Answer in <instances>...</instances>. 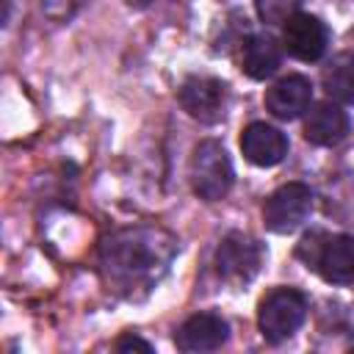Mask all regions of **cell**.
Wrapping results in <instances>:
<instances>
[{
    "label": "cell",
    "mask_w": 354,
    "mask_h": 354,
    "mask_svg": "<svg viewBox=\"0 0 354 354\" xmlns=\"http://www.w3.org/2000/svg\"><path fill=\"white\" fill-rule=\"evenodd\" d=\"M296 254L307 268H315L329 285H354V238L310 232L299 243Z\"/></svg>",
    "instance_id": "obj_2"
},
{
    "label": "cell",
    "mask_w": 354,
    "mask_h": 354,
    "mask_svg": "<svg viewBox=\"0 0 354 354\" xmlns=\"http://www.w3.org/2000/svg\"><path fill=\"white\" fill-rule=\"evenodd\" d=\"M348 136V113L332 102H315L304 119V138L315 147H335Z\"/></svg>",
    "instance_id": "obj_12"
},
{
    "label": "cell",
    "mask_w": 354,
    "mask_h": 354,
    "mask_svg": "<svg viewBox=\"0 0 354 354\" xmlns=\"http://www.w3.org/2000/svg\"><path fill=\"white\" fill-rule=\"evenodd\" d=\"M241 152L249 163L254 166H277L288 155V138L282 130L266 124V122H252L241 133Z\"/></svg>",
    "instance_id": "obj_10"
},
{
    "label": "cell",
    "mask_w": 354,
    "mask_h": 354,
    "mask_svg": "<svg viewBox=\"0 0 354 354\" xmlns=\"http://www.w3.org/2000/svg\"><path fill=\"white\" fill-rule=\"evenodd\" d=\"M188 177H191V188L199 199H205V202L224 199L232 188V180H235L232 160H230L224 144L216 138L199 141L194 147V155H191Z\"/></svg>",
    "instance_id": "obj_3"
},
{
    "label": "cell",
    "mask_w": 354,
    "mask_h": 354,
    "mask_svg": "<svg viewBox=\"0 0 354 354\" xmlns=\"http://www.w3.org/2000/svg\"><path fill=\"white\" fill-rule=\"evenodd\" d=\"M113 348H116V351H144V354L152 351V346H149L147 340H141L138 335H122V337L113 343Z\"/></svg>",
    "instance_id": "obj_17"
},
{
    "label": "cell",
    "mask_w": 354,
    "mask_h": 354,
    "mask_svg": "<svg viewBox=\"0 0 354 354\" xmlns=\"http://www.w3.org/2000/svg\"><path fill=\"white\" fill-rule=\"evenodd\" d=\"M313 100V83L304 75H288L279 77L268 91H266V108L271 111V116L290 122L299 119Z\"/></svg>",
    "instance_id": "obj_11"
},
{
    "label": "cell",
    "mask_w": 354,
    "mask_h": 354,
    "mask_svg": "<svg viewBox=\"0 0 354 354\" xmlns=\"http://www.w3.org/2000/svg\"><path fill=\"white\" fill-rule=\"evenodd\" d=\"M307 296L296 288H274L257 307V326L268 343L288 340L307 318Z\"/></svg>",
    "instance_id": "obj_4"
},
{
    "label": "cell",
    "mask_w": 354,
    "mask_h": 354,
    "mask_svg": "<svg viewBox=\"0 0 354 354\" xmlns=\"http://www.w3.org/2000/svg\"><path fill=\"white\" fill-rule=\"evenodd\" d=\"M177 238L158 224L113 230L100 243V274L122 299H144L171 268Z\"/></svg>",
    "instance_id": "obj_1"
},
{
    "label": "cell",
    "mask_w": 354,
    "mask_h": 354,
    "mask_svg": "<svg viewBox=\"0 0 354 354\" xmlns=\"http://www.w3.org/2000/svg\"><path fill=\"white\" fill-rule=\"evenodd\" d=\"M86 0H44V11L53 19H69Z\"/></svg>",
    "instance_id": "obj_16"
},
{
    "label": "cell",
    "mask_w": 354,
    "mask_h": 354,
    "mask_svg": "<svg viewBox=\"0 0 354 354\" xmlns=\"http://www.w3.org/2000/svg\"><path fill=\"white\" fill-rule=\"evenodd\" d=\"M177 100L183 105V111L205 124H213L224 116L227 108V83L210 75H191L183 80Z\"/></svg>",
    "instance_id": "obj_7"
},
{
    "label": "cell",
    "mask_w": 354,
    "mask_h": 354,
    "mask_svg": "<svg viewBox=\"0 0 354 354\" xmlns=\"http://www.w3.org/2000/svg\"><path fill=\"white\" fill-rule=\"evenodd\" d=\"M324 91L335 102L354 105V53H337L321 72Z\"/></svg>",
    "instance_id": "obj_14"
},
{
    "label": "cell",
    "mask_w": 354,
    "mask_h": 354,
    "mask_svg": "<svg viewBox=\"0 0 354 354\" xmlns=\"http://www.w3.org/2000/svg\"><path fill=\"white\" fill-rule=\"evenodd\" d=\"M282 44L268 36V33H254L243 41V50H241V69L252 77V80H266L271 77L279 64H282Z\"/></svg>",
    "instance_id": "obj_13"
},
{
    "label": "cell",
    "mask_w": 354,
    "mask_h": 354,
    "mask_svg": "<svg viewBox=\"0 0 354 354\" xmlns=\"http://www.w3.org/2000/svg\"><path fill=\"white\" fill-rule=\"evenodd\" d=\"M326 44H329V30L313 14L296 11L282 25V47L293 58H299V61H307V64L310 61H318L326 53Z\"/></svg>",
    "instance_id": "obj_8"
},
{
    "label": "cell",
    "mask_w": 354,
    "mask_h": 354,
    "mask_svg": "<svg viewBox=\"0 0 354 354\" xmlns=\"http://www.w3.org/2000/svg\"><path fill=\"white\" fill-rule=\"evenodd\" d=\"M313 210V191L304 183H285L279 185L263 205V221L271 232L288 235L307 221Z\"/></svg>",
    "instance_id": "obj_6"
},
{
    "label": "cell",
    "mask_w": 354,
    "mask_h": 354,
    "mask_svg": "<svg viewBox=\"0 0 354 354\" xmlns=\"http://www.w3.org/2000/svg\"><path fill=\"white\" fill-rule=\"evenodd\" d=\"M216 274L230 285H246L263 266V246L249 232H227L216 249Z\"/></svg>",
    "instance_id": "obj_5"
},
{
    "label": "cell",
    "mask_w": 354,
    "mask_h": 354,
    "mask_svg": "<svg viewBox=\"0 0 354 354\" xmlns=\"http://www.w3.org/2000/svg\"><path fill=\"white\" fill-rule=\"evenodd\" d=\"M299 3L301 0H254V8L266 25H285L288 17L296 14Z\"/></svg>",
    "instance_id": "obj_15"
},
{
    "label": "cell",
    "mask_w": 354,
    "mask_h": 354,
    "mask_svg": "<svg viewBox=\"0 0 354 354\" xmlns=\"http://www.w3.org/2000/svg\"><path fill=\"white\" fill-rule=\"evenodd\" d=\"M230 326L216 313H196L183 321V326L174 332V346L185 354H205L216 351L227 343Z\"/></svg>",
    "instance_id": "obj_9"
}]
</instances>
